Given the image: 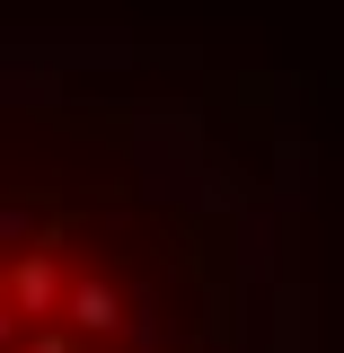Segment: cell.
<instances>
[{"label": "cell", "mask_w": 344, "mask_h": 353, "mask_svg": "<svg viewBox=\"0 0 344 353\" xmlns=\"http://www.w3.org/2000/svg\"><path fill=\"white\" fill-rule=\"evenodd\" d=\"M283 212L176 97L0 88V353H292Z\"/></svg>", "instance_id": "1"}]
</instances>
